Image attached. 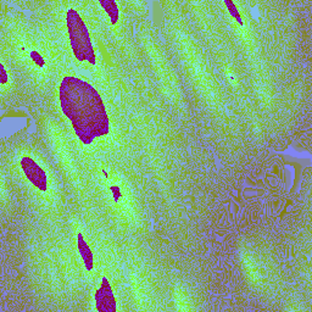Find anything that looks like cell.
<instances>
[{"mask_svg":"<svg viewBox=\"0 0 312 312\" xmlns=\"http://www.w3.org/2000/svg\"><path fill=\"white\" fill-rule=\"evenodd\" d=\"M59 100L63 115L85 145L108 136L110 120L100 94L77 76H66L60 83Z\"/></svg>","mask_w":312,"mask_h":312,"instance_id":"cell-1","label":"cell"},{"mask_svg":"<svg viewBox=\"0 0 312 312\" xmlns=\"http://www.w3.org/2000/svg\"><path fill=\"white\" fill-rule=\"evenodd\" d=\"M110 189H111V192H113V199H115V201L116 202L120 201L121 197H122V193H121L120 188L115 187V186H111Z\"/></svg>","mask_w":312,"mask_h":312,"instance_id":"cell-9","label":"cell"},{"mask_svg":"<svg viewBox=\"0 0 312 312\" xmlns=\"http://www.w3.org/2000/svg\"><path fill=\"white\" fill-rule=\"evenodd\" d=\"M77 243H78V250H80L83 261H85V268H87V271H89L90 272V271L93 270V262H94L92 250H90V248L88 247L87 243L85 242V239H83L81 233H78L77 235Z\"/></svg>","mask_w":312,"mask_h":312,"instance_id":"cell-5","label":"cell"},{"mask_svg":"<svg viewBox=\"0 0 312 312\" xmlns=\"http://www.w3.org/2000/svg\"><path fill=\"white\" fill-rule=\"evenodd\" d=\"M96 309L99 311H115L116 310V299L113 293L110 283L106 278H103L100 288L96 290L95 294Z\"/></svg>","mask_w":312,"mask_h":312,"instance_id":"cell-4","label":"cell"},{"mask_svg":"<svg viewBox=\"0 0 312 312\" xmlns=\"http://www.w3.org/2000/svg\"><path fill=\"white\" fill-rule=\"evenodd\" d=\"M100 2L101 6L105 9L106 14L109 15V17H110V22L113 25H116V22L118 21V17H120V15H118V7H117V4H116L115 1H113V0H108V1H104V0H101Z\"/></svg>","mask_w":312,"mask_h":312,"instance_id":"cell-6","label":"cell"},{"mask_svg":"<svg viewBox=\"0 0 312 312\" xmlns=\"http://www.w3.org/2000/svg\"><path fill=\"white\" fill-rule=\"evenodd\" d=\"M31 59H32V61L34 62L37 66H39V67H43V66H44V59H43V57H40V55L38 54L37 52L31 53Z\"/></svg>","mask_w":312,"mask_h":312,"instance_id":"cell-8","label":"cell"},{"mask_svg":"<svg viewBox=\"0 0 312 312\" xmlns=\"http://www.w3.org/2000/svg\"><path fill=\"white\" fill-rule=\"evenodd\" d=\"M0 71H1V80H0V83L2 85H5L7 83V75H6V70H5L4 63H0Z\"/></svg>","mask_w":312,"mask_h":312,"instance_id":"cell-10","label":"cell"},{"mask_svg":"<svg viewBox=\"0 0 312 312\" xmlns=\"http://www.w3.org/2000/svg\"><path fill=\"white\" fill-rule=\"evenodd\" d=\"M21 169L24 171L25 176L29 182L40 192H47L49 181H48L47 172L43 170L42 166L37 164L32 157L24 156L20 161Z\"/></svg>","mask_w":312,"mask_h":312,"instance_id":"cell-3","label":"cell"},{"mask_svg":"<svg viewBox=\"0 0 312 312\" xmlns=\"http://www.w3.org/2000/svg\"><path fill=\"white\" fill-rule=\"evenodd\" d=\"M66 25H67L70 44L76 59L89 65H95L96 57L89 31L81 15L75 9H68L66 14Z\"/></svg>","mask_w":312,"mask_h":312,"instance_id":"cell-2","label":"cell"},{"mask_svg":"<svg viewBox=\"0 0 312 312\" xmlns=\"http://www.w3.org/2000/svg\"><path fill=\"white\" fill-rule=\"evenodd\" d=\"M225 4L227 5L228 10H229V12H230V14H232V16L235 19V21H237L238 24L240 25V26H243L242 17H240L239 11H238V9H237V6H235V5H234V2H232V1H225Z\"/></svg>","mask_w":312,"mask_h":312,"instance_id":"cell-7","label":"cell"}]
</instances>
